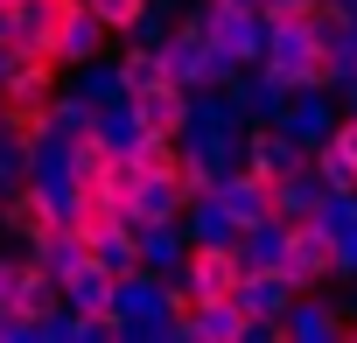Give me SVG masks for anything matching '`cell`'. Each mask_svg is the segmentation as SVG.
<instances>
[{
  "label": "cell",
  "mask_w": 357,
  "mask_h": 343,
  "mask_svg": "<svg viewBox=\"0 0 357 343\" xmlns=\"http://www.w3.org/2000/svg\"><path fill=\"white\" fill-rule=\"evenodd\" d=\"M273 266L301 287V301L322 287V280H343L350 273V245H343V231L322 218V211H287L280 224H273Z\"/></svg>",
  "instance_id": "6da1fadb"
},
{
  "label": "cell",
  "mask_w": 357,
  "mask_h": 343,
  "mask_svg": "<svg viewBox=\"0 0 357 343\" xmlns=\"http://www.w3.org/2000/svg\"><path fill=\"white\" fill-rule=\"evenodd\" d=\"M70 315L63 273L50 266V252H22L8 259V287H0V329H50Z\"/></svg>",
  "instance_id": "7a4b0ae2"
},
{
  "label": "cell",
  "mask_w": 357,
  "mask_h": 343,
  "mask_svg": "<svg viewBox=\"0 0 357 343\" xmlns=\"http://www.w3.org/2000/svg\"><path fill=\"white\" fill-rule=\"evenodd\" d=\"M343 77V56H336V36H273L266 49V84L287 98V91H329Z\"/></svg>",
  "instance_id": "3957f363"
},
{
  "label": "cell",
  "mask_w": 357,
  "mask_h": 343,
  "mask_svg": "<svg viewBox=\"0 0 357 343\" xmlns=\"http://www.w3.org/2000/svg\"><path fill=\"white\" fill-rule=\"evenodd\" d=\"M0 218H8V231L29 245V252H56L63 231H70V211H63V190L50 183H15L8 204H0Z\"/></svg>",
  "instance_id": "277c9868"
},
{
  "label": "cell",
  "mask_w": 357,
  "mask_h": 343,
  "mask_svg": "<svg viewBox=\"0 0 357 343\" xmlns=\"http://www.w3.org/2000/svg\"><path fill=\"white\" fill-rule=\"evenodd\" d=\"M183 280L218 308V301H238L245 294V280H252V259L238 252V238H197L190 252H183Z\"/></svg>",
  "instance_id": "5b68a950"
},
{
  "label": "cell",
  "mask_w": 357,
  "mask_h": 343,
  "mask_svg": "<svg viewBox=\"0 0 357 343\" xmlns=\"http://www.w3.org/2000/svg\"><path fill=\"white\" fill-rule=\"evenodd\" d=\"M126 119H133L140 140H183V133H190V84L168 77V84H154V91H133V98H126Z\"/></svg>",
  "instance_id": "8992f818"
},
{
  "label": "cell",
  "mask_w": 357,
  "mask_h": 343,
  "mask_svg": "<svg viewBox=\"0 0 357 343\" xmlns=\"http://www.w3.org/2000/svg\"><path fill=\"white\" fill-rule=\"evenodd\" d=\"M56 126H70V105L63 98H36V105H0V133H8V154L15 161H36Z\"/></svg>",
  "instance_id": "52a82bcc"
},
{
  "label": "cell",
  "mask_w": 357,
  "mask_h": 343,
  "mask_svg": "<svg viewBox=\"0 0 357 343\" xmlns=\"http://www.w3.org/2000/svg\"><path fill=\"white\" fill-rule=\"evenodd\" d=\"M175 77V63H168V49H119V63H112V84L133 98V91H154V84H168Z\"/></svg>",
  "instance_id": "ba28073f"
},
{
  "label": "cell",
  "mask_w": 357,
  "mask_h": 343,
  "mask_svg": "<svg viewBox=\"0 0 357 343\" xmlns=\"http://www.w3.org/2000/svg\"><path fill=\"white\" fill-rule=\"evenodd\" d=\"M133 154H140V168H147V183H168L175 197H183V176H190V147H183V140H140V133H133Z\"/></svg>",
  "instance_id": "9c48e42d"
},
{
  "label": "cell",
  "mask_w": 357,
  "mask_h": 343,
  "mask_svg": "<svg viewBox=\"0 0 357 343\" xmlns=\"http://www.w3.org/2000/svg\"><path fill=\"white\" fill-rule=\"evenodd\" d=\"M204 308H211V301H204V294H197L190 280H183V287H168V294H161V322H168L175 336H197V322H204Z\"/></svg>",
  "instance_id": "30bf717a"
},
{
  "label": "cell",
  "mask_w": 357,
  "mask_h": 343,
  "mask_svg": "<svg viewBox=\"0 0 357 343\" xmlns=\"http://www.w3.org/2000/svg\"><path fill=\"white\" fill-rule=\"evenodd\" d=\"M91 8V22L105 29V36H133L140 22H147V0H84Z\"/></svg>",
  "instance_id": "8fae6325"
},
{
  "label": "cell",
  "mask_w": 357,
  "mask_h": 343,
  "mask_svg": "<svg viewBox=\"0 0 357 343\" xmlns=\"http://www.w3.org/2000/svg\"><path fill=\"white\" fill-rule=\"evenodd\" d=\"M329 147H336V154H343V161L357 168V112H343V119H336V133H329Z\"/></svg>",
  "instance_id": "7c38bea8"
}]
</instances>
